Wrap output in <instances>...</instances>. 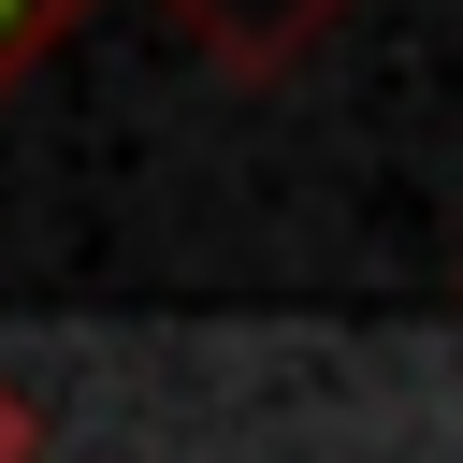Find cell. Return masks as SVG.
I'll return each instance as SVG.
<instances>
[{"mask_svg":"<svg viewBox=\"0 0 463 463\" xmlns=\"http://www.w3.org/2000/svg\"><path fill=\"white\" fill-rule=\"evenodd\" d=\"M174 14H188L203 43H232V58H289V43H304L333 0H174Z\"/></svg>","mask_w":463,"mask_h":463,"instance_id":"cell-1","label":"cell"},{"mask_svg":"<svg viewBox=\"0 0 463 463\" xmlns=\"http://www.w3.org/2000/svg\"><path fill=\"white\" fill-rule=\"evenodd\" d=\"M58 29H72V0H0V87H14V72H29Z\"/></svg>","mask_w":463,"mask_h":463,"instance_id":"cell-2","label":"cell"},{"mask_svg":"<svg viewBox=\"0 0 463 463\" xmlns=\"http://www.w3.org/2000/svg\"><path fill=\"white\" fill-rule=\"evenodd\" d=\"M0 463H43V405H29L14 376H0Z\"/></svg>","mask_w":463,"mask_h":463,"instance_id":"cell-3","label":"cell"}]
</instances>
